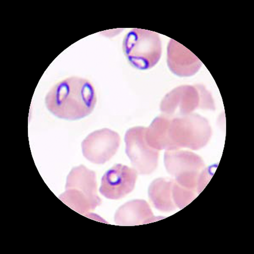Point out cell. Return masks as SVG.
<instances>
[{"instance_id": "6da1fadb", "label": "cell", "mask_w": 254, "mask_h": 254, "mask_svg": "<svg viewBox=\"0 0 254 254\" xmlns=\"http://www.w3.org/2000/svg\"><path fill=\"white\" fill-rule=\"evenodd\" d=\"M211 135L208 121L195 114L173 118L162 115L145 131L148 144L158 151L198 150L208 144Z\"/></svg>"}, {"instance_id": "7a4b0ae2", "label": "cell", "mask_w": 254, "mask_h": 254, "mask_svg": "<svg viewBox=\"0 0 254 254\" xmlns=\"http://www.w3.org/2000/svg\"><path fill=\"white\" fill-rule=\"evenodd\" d=\"M46 106L60 119H82L93 111L97 96L93 84L84 78L72 76L57 83L47 94Z\"/></svg>"}, {"instance_id": "3957f363", "label": "cell", "mask_w": 254, "mask_h": 254, "mask_svg": "<svg viewBox=\"0 0 254 254\" xmlns=\"http://www.w3.org/2000/svg\"><path fill=\"white\" fill-rule=\"evenodd\" d=\"M97 189L96 173L81 165L72 168L67 175L65 191L59 199L73 211L85 215L102 202Z\"/></svg>"}, {"instance_id": "277c9868", "label": "cell", "mask_w": 254, "mask_h": 254, "mask_svg": "<svg viewBox=\"0 0 254 254\" xmlns=\"http://www.w3.org/2000/svg\"><path fill=\"white\" fill-rule=\"evenodd\" d=\"M123 50L128 63L135 68L147 70L159 62L162 55V43L157 33L133 29L125 36Z\"/></svg>"}, {"instance_id": "5b68a950", "label": "cell", "mask_w": 254, "mask_h": 254, "mask_svg": "<svg viewBox=\"0 0 254 254\" xmlns=\"http://www.w3.org/2000/svg\"><path fill=\"white\" fill-rule=\"evenodd\" d=\"M199 108L203 110L215 109L211 94L202 85L175 88L166 95L160 105L161 113L171 118L191 114Z\"/></svg>"}, {"instance_id": "8992f818", "label": "cell", "mask_w": 254, "mask_h": 254, "mask_svg": "<svg viewBox=\"0 0 254 254\" xmlns=\"http://www.w3.org/2000/svg\"><path fill=\"white\" fill-rule=\"evenodd\" d=\"M164 164L167 172L182 187L200 193L205 164L201 157L191 151H166Z\"/></svg>"}, {"instance_id": "52a82bcc", "label": "cell", "mask_w": 254, "mask_h": 254, "mask_svg": "<svg viewBox=\"0 0 254 254\" xmlns=\"http://www.w3.org/2000/svg\"><path fill=\"white\" fill-rule=\"evenodd\" d=\"M146 128H129L125 134L126 153L131 164L140 175H150L157 168L159 151L150 146L145 138Z\"/></svg>"}, {"instance_id": "ba28073f", "label": "cell", "mask_w": 254, "mask_h": 254, "mask_svg": "<svg viewBox=\"0 0 254 254\" xmlns=\"http://www.w3.org/2000/svg\"><path fill=\"white\" fill-rule=\"evenodd\" d=\"M120 144L119 134L104 128L92 132L83 141V154L91 163L104 164L117 153Z\"/></svg>"}, {"instance_id": "9c48e42d", "label": "cell", "mask_w": 254, "mask_h": 254, "mask_svg": "<svg viewBox=\"0 0 254 254\" xmlns=\"http://www.w3.org/2000/svg\"><path fill=\"white\" fill-rule=\"evenodd\" d=\"M137 172L123 164H116L103 175L100 192L105 197L119 199L133 190Z\"/></svg>"}, {"instance_id": "30bf717a", "label": "cell", "mask_w": 254, "mask_h": 254, "mask_svg": "<svg viewBox=\"0 0 254 254\" xmlns=\"http://www.w3.org/2000/svg\"><path fill=\"white\" fill-rule=\"evenodd\" d=\"M167 64L171 72L179 77H190L198 72L201 62L181 44L171 39L167 49Z\"/></svg>"}, {"instance_id": "8fae6325", "label": "cell", "mask_w": 254, "mask_h": 254, "mask_svg": "<svg viewBox=\"0 0 254 254\" xmlns=\"http://www.w3.org/2000/svg\"><path fill=\"white\" fill-rule=\"evenodd\" d=\"M155 217L150 205L143 199H134L126 203L118 209L115 222L120 226H136L159 221Z\"/></svg>"}, {"instance_id": "7c38bea8", "label": "cell", "mask_w": 254, "mask_h": 254, "mask_svg": "<svg viewBox=\"0 0 254 254\" xmlns=\"http://www.w3.org/2000/svg\"><path fill=\"white\" fill-rule=\"evenodd\" d=\"M173 179L158 178L152 182L148 189V196L156 208L162 212L177 209L172 195Z\"/></svg>"}, {"instance_id": "4fadbf2b", "label": "cell", "mask_w": 254, "mask_h": 254, "mask_svg": "<svg viewBox=\"0 0 254 254\" xmlns=\"http://www.w3.org/2000/svg\"><path fill=\"white\" fill-rule=\"evenodd\" d=\"M197 191L182 187L173 179V199L177 207L183 209L194 200L198 195Z\"/></svg>"}]
</instances>
